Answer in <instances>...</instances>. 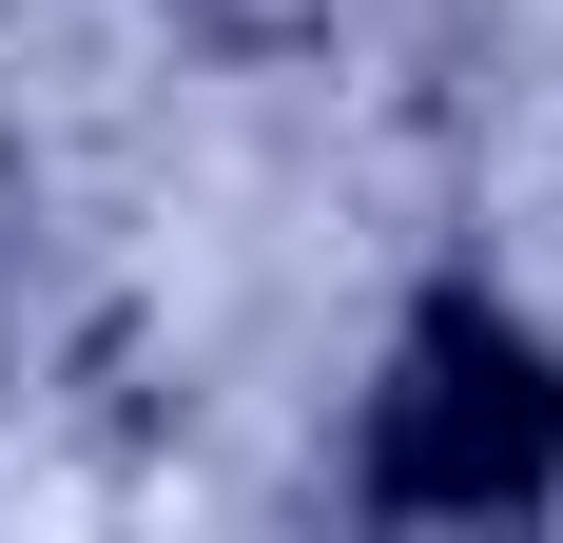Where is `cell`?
Returning a JSON list of instances; mask_svg holds the SVG:
<instances>
[{
    "label": "cell",
    "instance_id": "cell-1",
    "mask_svg": "<svg viewBox=\"0 0 563 543\" xmlns=\"http://www.w3.org/2000/svg\"><path fill=\"white\" fill-rule=\"evenodd\" d=\"M563 486V369L544 330L486 311V291H428L389 350V388H369V505H408V524H506V505Z\"/></svg>",
    "mask_w": 563,
    "mask_h": 543
}]
</instances>
